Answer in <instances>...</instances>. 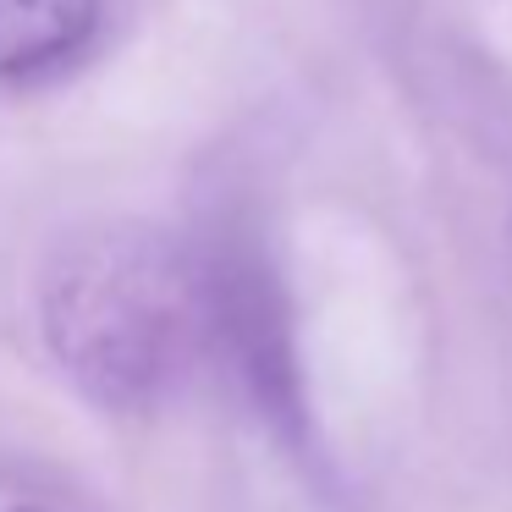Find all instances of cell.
Returning <instances> with one entry per match:
<instances>
[{
	"label": "cell",
	"instance_id": "obj_1",
	"mask_svg": "<svg viewBox=\"0 0 512 512\" xmlns=\"http://www.w3.org/2000/svg\"><path fill=\"white\" fill-rule=\"evenodd\" d=\"M39 331L94 408H166L215 358L204 254L155 226H89L50 254Z\"/></svg>",
	"mask_w": 512,
	"mask_h": 512
},
{
	"label": "cell",
	"instance_id": "obj_2",
	"mask_svg": "<svg viewBox=\"0 0 512 512\" xmlns=\"http://www.w3.org/2000/svg\"><path fill=\"white\" fill-rule=\"evenodd\" d=\"M210 276V336L215 358L226 364L232 386L243 391L248 413L276 435L281 446H309V402H303V369L292 342L287 292L276 265L254 243H215L204 248Z\"/></svg>",
	"mask_w": 512,
	"mask_h": 512
},
{
	"label": "cell",
	"instance_id": "obj_3",
	"mask_svg": "<svg viewBox=\"0 0 512 512\" xmlns=\"http://www.w3.org/2000/svg\"><path fill=\"white\" fill-rule=\"evenodd\" d=\"M100 28V0H0V83L67 67Z\"/></svg>",
	"mask_w": 512,
	"mask_h": 512
},
{
	"label": "cell",
	"instance_id": "obj_4",
	"mask_svg": "<svg viewBox=\"0 0 512 512\" xmlns=\"http://www.w3.org/2000/svg\"><path fill=\"white\" fill-rule=\"evenodd\" d=\"M12 512H34V507H12Z\"/></svg>",
	"mask_w": 512,
	"mask_h": 512
}]
</instances>
